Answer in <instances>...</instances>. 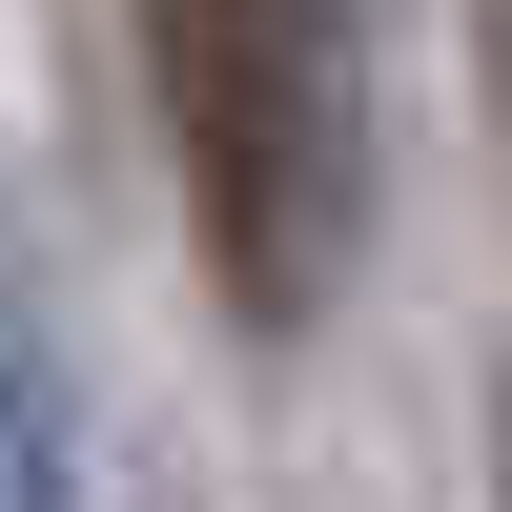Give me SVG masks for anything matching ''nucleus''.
I'll return each mask as SVG.
<instances>
[{"instance_id":"obj_1","label":"nucleus","mask_w":512,"mask_h":512,"mask_svg":"<svg viewBox=\"0 0 512 512\" xmlns=\"http://www.w3.org/2000/svg\"><path fill=\"white\" fill-rule=\"evenodd\" d=\"M144 103H164V164H185V226L226 267V308L308 328L349 287V226H369L349 0H144Z\"/></svg>"},{"instance_id":"obj_2","label":"nucleus","mask_w":512,"mask_h":512,"mask_svg":"<svg viewBox=\"0 0 512 512\" xmlns=\"http://www.w3.org/2000/svg\"><path fill=\"white\" fill-rule=\"evenodd\" d=\"M0 512H82V410H62L21 308H0Z\"/></svg>"},{"instance_id":"obj_3","label":"nucleus","mask_w":512,"mask_h":512,"mask_svg":"<svg viewBox=\"0 0 512 512\" xmlns=\"http://www.w3.org/2000/svg\"><path fill=\"white\" fill-rule=\"evenodd\" d=\"M472 82H492V144H512V0H472Z\"/></svg>"},{"instance_id":"obj_4","label":"nucleus","mask_w":512,"mask_h":512,"mask_svg":"<svg viewBox=\"0 0 512 512\" xmlns=\"http://www.w3.org/2000/svg\"><path fill=\"white\" fill-rule=\"evenodd\" d=\"M492 512H512V410H492Z\"/></svg>"}]
</instances>
